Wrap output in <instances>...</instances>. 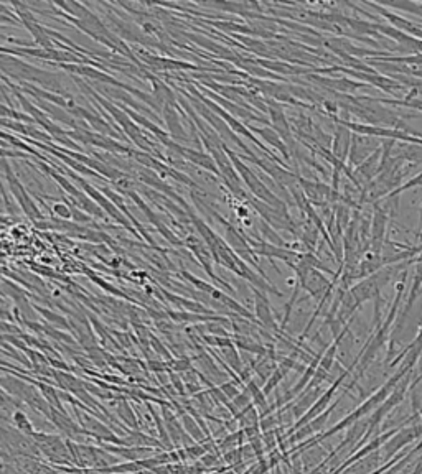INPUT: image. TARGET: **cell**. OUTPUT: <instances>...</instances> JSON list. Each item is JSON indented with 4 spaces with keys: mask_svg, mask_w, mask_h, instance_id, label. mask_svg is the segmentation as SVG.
Returning <instances> with one entry per match:
<instances>
[{
    "mask_svg": "<svg viewBox=\"0 0 422 474\" xmlns=\"http://www.w3.org/2000/svg\"><path fill=\"white\" fill-rule=\"evenodd\" d=\"M197 359L200 362H202V366L205 367V371H207L208 374H211V376H213V377H225L223 374H221L220 371H216L215 362L211 361V357L207 354V352H202V354L197 356Z\"/></svg>",
    "mask_w": 422,
    "mask_h": 474,
    "instance_id": "cell-26",
    "label": "cell"
},
{
    "mask_svg": "<svg viewBox=\"0 0 422 474\" xmlns=\"http://www.w3.org/2000/svg\"><path fill=\"white\" fill-rule=\"evenodd\" d=\"M287 372L289 371H287L286 367H282V366H277L276 367V371L272 372V376L267 379V382L264 384V387H262V392H264V395H266V397L274 391V389H276L279 386V384H281L282 379L287 376Z\"/></svg>",
    "mask_w": 422,
    "mask_h": 474,
    "instance_id": "cell-22",
    "label": "cell"
},
{
    "mask_svg": "<svg viewBox=\"0 0 422 474\" xmlns=\"http://www.w3.org/2000/svg\"><path fill=\"white\" fill-rule=\"evenodd\" d=\"M50 418L55 426L60 428V431L63 435H68V436H76V435H86V431L79 428V426L73 421L70 417L65 412H58L56 409H51L50 410Z\"/></svg>",
    "mask_w": 422,
    "mask_h": 474,
    "instance_id": "cell-15",
    "label": "cell"
},
{
    "mask_svg": "<svg viewBox=\"0 0 422 474\" xmlns=\"http://www.w3.org/2000/svg\"><path fill=\"white\" fill-rule=\"evenodd\" d=\"M36 310H38V312H40L41 315H45V318H46V320H50L51 323H55V325H58V326H61V328H65V330L70 328V325L66 323V320L63 318V316H58V315L51 313V312H46V310H43V308H36Z\"/></svg>",
    "mask_w": 422,
    "mask_h": 474,
    "instance_id": "cell-28",
    "label": "cell"
},
{
    "mask_svg": "<svg viewBox=\"0 0 422 474\" xmlns=\"http://www.w3.org/2000/svg\"><path fill=\"white\" fill-rule=\"evenodd\" d=\"M12 421H14V425L17 426V430L20 431V433H24L26 436H31L35 433L34 423H31L30 418L26 417V414L22 412V410H15V412L12 414Z\"/></svg>",
    "mask_w": 422,
    "mask_h": 474,
    "instance_id": "cell-21",
    "label": "cell"
},
{
    "mask_svg": "<svg viewBox=\"0 0 422 474\" xmlns=\"http://www.w3.org/2000/svg\"><path fill=\"white\" fill-rule=\"evenodd\" d=\"M70 177L73 178V180H75V181H78L79 184H81V189H83V191H84V193H88V196L91 198L93 201L96 203L99 208H101L103 211H106V213H108V214H109L110 218H113V219L118 221L119 224H123L124 228L129 231V233H132V234H134L135 237H139V231L132 228V226L129 224V221L125 219L124 216H123V213H120V211H119L118 208H115L113 203L109 201V198H104V194H103L101 191H98V189L94 188L93 184H89L86 180H84V178H81V177H76L75 173H70Z\"/></svg>",
    "mask_w": 422,
    "mask_h": 474,
    "instance_id": "cell-4",
    "label": "cell"
},
{
    "mask_svg": "<svg viewBox=\"0 0 422 474\" xmlns=\"http://www.w3.org/2000/svg\"><path fill=\"white\" fill-rule=\"evenodd\" d=\"M170 149L173 152H177L178 155H182L183 158H187L188 162L198 165L200 168H205V170L215 173V175H220V170H218V167H216L215 158L210 154H205V152H200V150H192V149H188V147H182V145H178L177 142H173V145L170 147Z\"/></svg>",
    "mask_w": 422,
    "mask_h": 474,
    "instance_id": "cell-11",
    "label": "cell"
},
{
    "mask_svg": "<svg viewBox=\"0 0 422 474\" xmlns=\"http://www.w3.org/2000/svg\"><path fill=\"white\" fill-rule=\"evenodd\" d=\"M225 150L226 154H228L230 160L233 162V165L236 168L237 175H240L241 181H245V184L247 186V189L254 194V198L259 199V201L269 204V206H274V208H287V204L282 201L281 198L277 196L276 193L272 191L271 188L267 186V184H264V181L261 180L259 177L256 175L254 172L251 170L249 167L246 165L245 162L241 160V157H237L233 150L228 149V145L225 144Z\"/></svg>",
    "mask_w": 422,
    "mask_h": 474,
    "instance_id": "cell-1",
    "label": "cell"
},
{
    "mask_svg": "<svg viewBox=\"0 0 422 474\" xmlns=\"http://www.w3.org/2000/svg\"><path fill=\"white\" fill-rule=\"evenodd\" d=\"M373 216H371V229H369V254L383 256L384 244H386V229L389 214L383 209L379 203L373 204Z\"/></svg>",
    "mask_w": 422,
    "mask_h": 474,
    "instance_id": "cell-3",
    "label": "cell"
},
{
    "mask_svg": "<svg viewBox=\"0 0 422 474\" xmlns=\"http://www.w3.org/2000/svg\"><path fill=\"white\" fill-rule=\"evenodd\" d=\"M40 389H41V391H43L45 397L48 399L50 402H53V404L56 405V407H60V409H61L60 399H58V395H56V391H55V389H51L50 386H43V384H40Z\"/></svg>",
    "mask_w": 422,
    "mask_h": 474,
    "instance_id": "cell-30",
    "label": "cell"
},
{
    "mask_svg": "<svg viewBox=\"0 0 422 474\" xmlns=\"http://www.w3.org/2000/svg\"><path fill=\"white\" fill-rule=\"evenodd\" d=\"M0 117H12L17 120H24V122H29V124L35 122L30 115L20 114V112H17V110H14L12 107H9V105H4V104H0Z\"/></svg>",
    "mask_w": 422,
    "mask_h": 474,
    "instance_id": "cell-25",
    "label": "cell"
},
{
    "mask_svg": "<svg viewBox=\"0 0 422 474\" xmlns=\"http://www.w3.org/2000/svg\"><path fill=\"white\" fill-rule=\"evenodd\" d=\"M53 213H55L56 216H60L61 219H73L71 208H68L65 203H56L55 206H53Z\"/></svg>",
    "mask_w": 422,
    "mask_h": 474,
    "instance_id": "cell-29",
    "label": "cell"
},
{
    "mask_svg": "<svg viewBox=\"0 0 422 474\" xmlns=\"http://www.w3.org/2000/svg\"><path fill=\"white\" fill-rule=\"evenodd\" d=\"M172 366L175 371H187V369H192L190 367V359H182V361H177V362H172Z\"/></svg>",
    "mask_w": 422,
    "mask_h": 474,
    "instance_id": "cell-32",
    "label": "cell"
},
{
    "mask_svg": "<svg viewBox=\"0 0 422 474\" xmlns=\"http://www.w3.org/2000/svg\"><path fill=\"white\" fill-rule=\"evenodd\" d=\"M220 389H221V392H223L230 400H235L237 395L241 394L240 389H237L236 382H223L220 386Z\"/></svg>",
    "mask_w": 422,
    "mask_h": 474,
    "instance_id": "cell-27",
    "label": "cell"
},
{
    "mask_svg": "<svg viewBox=\"0 0 422 474\" xmlns=\"http://www.w3.org/2000/svg\"><path fill=\"white\" fill-rule=\"evenodd\" d=\"M165 297L168 300H170L172 303H175V305H178V307L188 310V312H195L197 315H200V313H210V310L202 307V305H200L198 302H192V300H187V298H182V297H175V295L167 293V292H165Z\"/></svg>",
    "mask_w": 422,
    "mask_h": 474,
    "instance_id": "cell-20",
    "label": "cell"
},
{
    "mask_svg": "<svg viewBox=\"0 0 422 474\" xmlns=\"http://www.w3.org/2000/svg\"><path fill=\"white\" fill-rule=\"evenodd\" d=\"M252 293H254V307H256L257 323L261 325V328L269 331V333H272V335L281 333V326L277 325L276 316H274V313H272V308H271V303H269L267 295L256 288H252Z\"/></svg>",
    "mask_w": 422,
    "mask_h": 474,
    "instance_id": "cell-8",
    "label": "cell"
},
{
    "mask_svg": "<svg viewBox=\"0 0 422 474\" xmlns=\"http://www.w3.org/2000/svg\"><path fill=\"white\" fill-rule=\"evenodd\" d=\"M118 414H119V417L123 418L125 423H128L132 430H137V421H135V412H134V409H130V405L125 402V400H123V402L119 404V407H118Z\"/></svg>",
    "mask_w": 422,
    "mask_h": 474,
    "instance_id": "cell-24",
    "label": "cell"
},
{
    "mask_svg": "<svg viewBox=\"0 0 422 474\" xmlns=\"http://www.w3.org/2000/svg\"><path fill=\"white\" fill-rule=\"evenodd\" d=\"M251 132H256L257 135L261 137V139L266 142L267 145H271L272 149H276L279 154L284 157V162H289L290 160V154H289V149L287 145L284 144V140L279 137V134L272 127H251Z\"/></svg>",
    "mask_w": 422,
    "mask_h": 474,
    "instance_id": "cell-14",
    "label": "cell"
},
{
    "mask_svg": "<svg viewBox=\"0 0 422 474\" xmlns=\"http://www.w3.org/2000/svg\"><path fill=\"white\" fill-rule=\"evenodd\" d=\"M393 154L411 167L422 165V145L396 142L393 147Z\"/></svg>",
    "mask_w": 422,
    "mask_h": 474,
    "instance_id": "cell-13",
    "label": "cell"
},
{
    "mask_svg": "<svg viewBox=\"0 0 422 474\" xmlns=\"http://www.w3.org/2000/svg\"><path fill=\"white\" fill-rule=\"evenodd\" d=\"M305 79H309L310 83H316L320 88L326 89L329 93H336V94H350L360 91V89H366L368 84L355 81L350 78H336V76H320L316 73H309L305 75Z\"/></svg>",
    "mask_w": 422,
    "mask_h": 474,
    "instance_id": "cell-5",
    "label": "cell"
},
{
    "mask_svg": "<svg viewBox=\"0 0 422 474\" xmlns=\"http://www.w3.org/2000/svg\"><path fill=\"white\" fill-rule=\"evenodd\" d=\"M144 60L149 63L150 68L155 70H197V66L188 65V63L177 61V60H165V58L144 55Z\"/></svg>",
    "mask_w": 422,
    "mask_h": 474,
    "instance_id": "cell-16",
    "label": "cell"
},
{
    "mask_svg": "<svg viewBox=\"0 0 422 474\" xmlns=\"http://www.w3.org/2000/svg\"><path fill=\"white\" fill-rule=\"evenodd\" d=\"M10 7H14L15 10H17L19 19L22 20V23L26 26V30H29L30 33L34 35L36 43H38L43 50H51L53 40H51V36L48 35V30H46L45 26H41L40 23H36L34 14H31L24 4H12Z\"/></svg>",
    "mask_w": 422,
    "mask_h": 474,
    "instance_id": "cell-7",
    "label": "cell"
},
{
    "mask_svg": "<svg viewBox=\"0 0 422 474\" xmlns=\"http://www.w3.org/2000/svg\"><path fill=\"white\" fill-rule=\"evenodd\" d=\"M334 122H335V129H334V137H331L330 150L336 160L341 163H346L348 155H350L353 134L343 124L336 122V120H334Z\"/></svg>",
    "mask_w": 422,
    "mask_h": 474,
    "instance_id": "cell-10",
    "label": "cell"
},
{
    "mask_svg": "<svg viewBox=\"0 0 422 474\" xmlns=\"http://www.w3.org/2000/svg\"><path fill=\"white\" fill-rule=\"evenodd\" d=\"M202 465L205 468L218 465V456H216V453H215V455H208V453H205V455L202 456Z\"/></svg>",
    "mask_w": 422,
    "mask_h": 474,
    "instance_id": "cell-31",
    "label": "cell"
},
{
    "mask_svg": "<svg viewBox=\"0 0 422 474\" xmlns=\"http://www.w3.org/2000/svg\"><path fill=\"white\" fill-rule=\"evenodd\" d=\"M182 426L187 433H190V436H193V440L203 441V430L202 426L198 425V421L195 420L193 415L182 414Z\"/></svg>",
    "mask_w": 422,
    "mask_h": 474,
    "instance_id": "cell-19",
    "label": "cell"
},
{
    "mask_svg": "<svg viewBox=\"0 0 422 474\" xmlns=\"http://www.w3.org/2000/svg\"><path fill=\"white\" fill-rule=\"evenodd\" d=\"M421 435H422V425H413L404 430H398L396 431V436H391V438L381 446L383 460H389V458L396 456V453H398L401 448L408 446L411 441L416 440Z\"/></svg>",
    "mask_w": 422,
    "mask_h": 474,
    "instance_id": "cell-9",
    "label": "cell"
},
{
    "mask_svg": "<svg viewBox=\"0 0 422 474\" xmlns=\"http://www.w3.org/2000/svg\"><path fill=\"white\" fill-rule=\"evenodd\" d=\"M379 104L383 105H398V107H406V109H413L418 110V112H422V99H416V98H376Z\"/></svg>",
    "mask_w": 422,
    "mask_h": 474,
    "instance_id": "cell-18",
    "label": "cell"
},
{
    "mask_svg": "<svg viewBox=\"0 0 422 474\" xmlns=\"http://www.w3.org/2000/svg\"><path fill=\"white\" fill-rule=\"evenodd\" d=\"M421 223H422V218H421ZM419 237L422 239V228H421V233H419Z\"/></svg>",
    "mask_w": 422,
    "mask_h": 474,
    "instance_id": "cell-33",
    "label": "cell"
},
{
    "mask_svg": "<svg viewBox=\"0 0 422 474\" xmlns=\"http://www.w3.org/2000/svg\"><path fill=\"white\" fill-rule=\"evenodd\" d=\"M0 167H2L5 180H7L10 191H12L14 198L17 199V203L20 204V208L24 209V213L26 216H29V218L31 221H34V219H40L43 214H41V211L38 209V206H36V204L34 203V199L30 198L29 191H26L25 186L22 184V181L19 180V177L15 175V172L12 170V167L9 165V162L5 160V158H0Z\"/></svg>",
    "mask_w": 422,
    "mask_h": 474,
    "instance_id": "cell-2",
    "label": "cell"
},
{
    "mask_svg": "<svg viewBox=\"0 0 422 474\" xmlns=\"http://www.w3.org/2000/svg\"><path fill=\"white\" fill-rule=\"evenodd\" d=\"M163 120H165L167 130L172 134L173 140L188 142V135L185 134V129L182 127L180 117H178L177 105H172V104L163 105Z\"/></svg>",
    "mask_w": 422,
    "mask_h": 474,
    "instance_id": "cell-12",
    "label": "cell"
},
{
    "mask_svg": "<svg viewBox=\"0 0 422 474\" xmlns=\"http://www.w3.org/2000/svg\"><path fill=\"white\" fill-rule=\"evenodd\" d=\"M381 145H383V140L376 139V137L353 134L350 155H348V162H350V167L356 168L358 165H360V163L365 162L368 157H371L374 152L381 149Z\"/></svg>",
    "mask_w": 422,
    "mask_h": 474,
    "instance_id": "cell-6",
    "label": "cell"
},
{
    "mask_svg": "<svg viewBox=\"0 0 422 474\" xmlns=\"http://www.w3.org/2000/svg\"><path fill=\"white\" fill-rule=\"evenodd\" d=\"M104 193H106V194H108V196H109V199H110V201H114V203H115V208H119V209H120V213H124V214H128V216H129V219H130V223H132V224H134V226H135V228H137V229H139V234H142V237H145V239H147V241H149V242H152V239H150V237H149V234H147V233H145V229H144V228H142V226H140V223H139V221H137V219L134 218V216H132V214L129 213V209H128V206H125V204H124V201H123V198H120V196H119V194H118V193H115V191H113V189H109V188H104ZM152 244H154V242H152Z\"/></svg>",
    "mask_w": 422,
    "mask_h": 474,
    "instance_id": "cell-17",
    "label": "cell"
},
{
    "mask_svg": "<svg viewBox=\"0 0 422 474\" xmlns=\"http://www.w3.org/2000/svg\"><path fill=\"white\" fill-rule=\"evenodd\" d=\"M223 352H225V357H226V361H228V366H231L235 369V371L240 374V377H241V374L242 371H245V367H242V362H241V357L240 354H237V351H236V346H231V347H223Z\"/></svg>",
    "mask_w": 422,
    "mask_h": 474,
    "instance_id": "cell-23",
    "label": "cell"
}]
</instances>
